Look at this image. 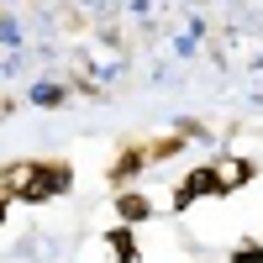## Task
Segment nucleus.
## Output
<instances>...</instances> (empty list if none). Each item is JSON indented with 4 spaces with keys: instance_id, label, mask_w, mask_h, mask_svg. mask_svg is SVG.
<instances>
[{
    "instance_id": "423d86ee",
    "label": "nucleus",
    "mask_w": 263,
    "mask_h": 263,
    "mask_svg": "<svg viewBox=\"0 0 263 263\" xmlns=\"http://www.w3.org/2000/svg\"><path fill=\"white\" fill-rule=\"evenodd\" d=\"M100 242H105V253H111V263H142V242H137L132 227H111Z\"/></svg>"
},
{
    "instance_id": "f257e3e1",
    "label": "nucleus",
    "mask_w": 263,
    "mask_h": 263,
    "mask_svg": "<svg viewBox=\"0 0 263 263\" xmlns=\"http://www.w3.org/2000/svg\"><path fill=\"white\" fill-rule=\"evenodd\" d=\"M42 163L48 158H11V163H0V195H6L11 205H32L37 184H42Z\"/></svg>"
},
{
    "instance_id": "f03ea898",
    "label": "nucleus",
    "mask_w": 263,
    "mask_h": 263,
    "mask_svg": "<svg viewBox=\"0 0 263 263\" xmlns=\"http://www.w3.org/2000/svg\"><path fill=\"white\" fill-rule=\"evenodd\" d=\"M195 200H221V184H216V168H211V158H205V163H190V168H184V179L174 184V195H168L174 216H184Z\"/></svg>"
},
{
    "instance_id": "7ed1b4c3",
    "label": "nucleus",
    "mask_w": 263,
    "mask_h": 263,
    "mask_svg": "<svg viewBox=\"0 0 263 263\" xmlns=\"http://www.w3.org/2000/svg\"><path fill=\"white\" fill-rule=\"evenodd\" d=\"M211 168H216V184H221V200H232L237 190H248L258 179V158H242V153H216Z\"/></svg>"
},
{
    "instance_id": "0eeeda50",
    "label": "nucleus",
    "mask_w": 263,
    "mask_h": 263,
    "mask_svg": "<svg viewBox=\"0 0 263 263\" xmlns=\"http://www.w3.org/2000/svg\"><path fill=\"white\" fill-rule=\"evenodd\" d=\"M184 153V137L179 132H163V137H147V163H168Z\"/></svg>"
},
{
    "instance_id": "1a4fd4ad",
    "label": "nucleus",
    "mask_w": 263,
    "mask_h": 263,
    "mask_svg": "<svg viewBox=\"0 0 263 263\" xmlns=\"http://www.w3.org/2000/svg\"><path fill=\"white\" fill-rule=\"evenodd\" d=\"M227 263H263V237H242V242L227 253Z\"/></svg>"
},
{
    "instance_id": "20e7f679",
    "label": "nucleus",
    "mask_w": 263,
    "mask_h": 263,
    "mask_svg": "<svg viewBox=\"0 0 263 263\" xmlns=\"http://www.w3.org/2000/svg\"><path fill=\"white\" fill-rule=\"evenodd\" d=\"M147 168H153V163H147V142H132V147H121V153H116V163L105 168V184H111V195L137 190V179H142Z\"/></svg>"
},
{
    "instance_id": "6e6552de",
    "label": "nucleus",
    "mask_w": 263,
    "mask_h": 263,
    "mask_svg": "<svg viewBox=\"0 0 263 263\" xmlns=\"http://www.w3.org/2000/svg\"><path fill=\"white\" fill-rule=\"evenodd\" d=\"M63 100H69V84H53V79H37L32 84V105H42V111H58Z\"/></svg>"
},
{
    "instance_id": "9d476101",
    "label": "nucleus",
    "mask_w": 263,
    "mask_h": 263,
    "mask_svg": "<svg viewBox=\"0 0 263 263\" xmlns=\"http://www.w3.org/2000/svg\"><path fill=\"white\" fill-rule=\"evenodd\" d=\"M0 221H11V200H6V195H0Z\"/></svg>"
},
{
    "instance_id": "39448f33",
    "label": "nucleus",
    "mask_w": 263,
    "mask_h": 263,
    "mask_svg": "<svg viewBox=\"0 0 263 263\" xmlns=\"http://www.w3.org/2000/svg\"><path fill=\"white\" fill-rule=\"evenodd\" d=\"M111 211H116V227H147L153 216H158V200H147L142 190H121V195H111Z\"/></svg>"
}]
</instances>
